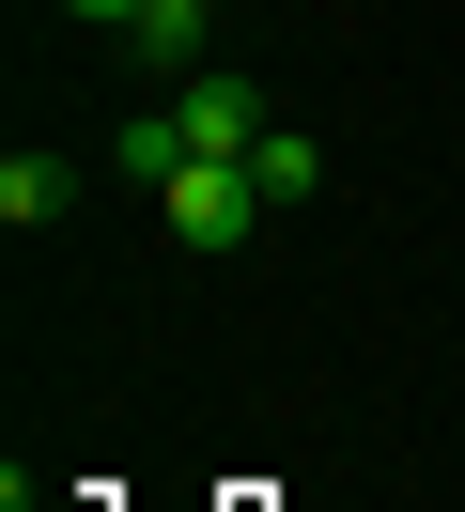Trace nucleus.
Here are the masks:
<instances>
[{
	"label": "nucleus",
	"instance_id": "nucleus-1",
	"mask_svg": "<svg viewBox=\"0 0 465 512\" xmlns=\"http://www.w3.org/2000/svg\"><path fill=\"white\" fill-rule=\"evenodd\" d=\"M264 125H279V109L248 94V78H217V63L171 78V171H186V156H233V171H248V156H264Z\"/></svg>",
	"mask_w": 465,
	"mask_h": 512
},
{
	"label": "nucleus",
	"instance_id": "nucleus-4",
	"mask_svg": "<svg viewBox=\"0 0 465 512\" xmlns=\"http://www.w3.org/2000/svg\"><path fill=\"white\" fill-rule=\"evenodd\" d=\"M248 187H264V218H295V202L326 187V156H310L295 125H264V156H248Z\"/></svg>",
	"mask_w": 465,
	"mask_h": 512
},
{
	"label": "nucleus",
	"instance_id": "nucleus-5",
	"mask_svg": "<svg viewBox=\"0 0 465 512\" xmlns=\"http://www.w3.org/2000/svg\"><path fill=\"white\" fill-rule=\"evenodd\" d=\"M62 202H78V171H62V156H0V218H16V233H47Z\"/></svg>",
	"mask_w": 465,
	"mask_h": 512
},
{
	"label": "nucleus",
	"instance_id": "nucleus-3",
	"mask_svg": "<svg viewBox=\"0 0 465 512\" xmlns=\"http://www.w3.org/2000/svg\"><path fill=\"white\" fill-rule=\"evenodd\" d=\"M217 16H233V0H140V16H124V47H140V63H202Z\"/></svg>",
	"mask_w": 465,
	"mask_h": 512
},
{
	"label": "nucleus",
	"instance_id": "nucleus-6",
	"mask_svg": "<svg viewBox=\"0 0 465 512\" xmlns=\"http://www.w3.org/2000/svg\"><path fill=\"white\" fill-rule=\"evenodd\" d=\"M62 16H93V32H124V16H140V0H62Z\"/></svg>",
	"mask_w": 465,
	"mask_h": 512
},
{
	"label": "nucleus",
	"instance_id": "nucleus-7",
	"mask_svg": "<svg viewBox=\"0 0 465 512\" xmlns=\"http://www.w3.org/2000/svg\"><path fill=\"white\" fill-rule=\"evenodd\" d=\"M16 512H31V481H16Z\"/></svg>",
	"mask_w": 465,
	"mask_h": 512
},
{
	"label": "nucleus",
	"instance_id": "nucleus-2",
	"mask_svg": "<svg viewBox=\"0 0 465 512\" xmlns=\"http://www.w3.org/2000/svg\"><path fill=\"white\" fill-rule=\"evenodd\" d=\"M155 218H171V233H186V249H233V233H248V218H264V187H248V171H233V156H186V171H171V187H155Z\"/></svg>",
	"mask_w": 465,
	"mask_h": 512
}]
</instances>
